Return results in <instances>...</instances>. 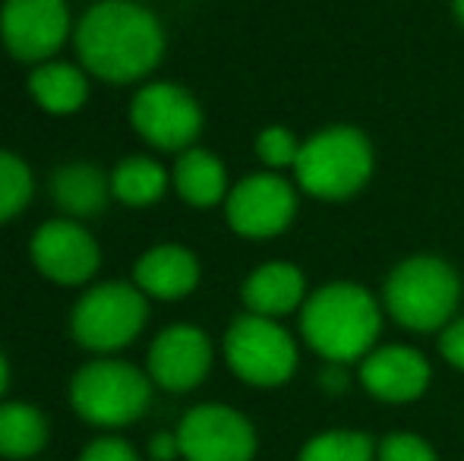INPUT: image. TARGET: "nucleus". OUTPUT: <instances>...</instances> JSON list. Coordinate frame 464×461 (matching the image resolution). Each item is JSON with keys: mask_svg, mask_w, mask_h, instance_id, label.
<instances>
[{"mask_svg": "<svg viewBox=\"0 0 464 461\" xmlns=\"http://www.w3.org/2000/svg\"><path fill=\"white\" fill-rule=\"evenodd\" d=\"M76 51L98 80L133 82L161 61L165 35L146 6L133 0H102L76 25Z\"/></svg>", "mask_w": 464, "mask_h": 461, "instance_id": "obj_1", "label": "nucleus"}, {"mask_svg": "<svg viewBox=\"0 0 464 461\" xmlns=\"http://www.w3.org/2000/svg\"><path fill=\"white\" fill-rule=\"evenodd\" d=\"M304 335L332 363L357 360L379 335V307L363 288L332 284L306 303Z\"/></svg>", "mask_w": 464, "mask_h": 461, "instance_id": "obj_2", "label": "nucleus"}, {"mask_svg": "<svg viewBox=\"0 0 464 461\" xmlns=\"http://www.w3.org/2000/svg\"><path fill=\"white\" fill-rule=\"evenodd\" d=\"M152 399L142 370L127 360H92L70 382V405L92 427H127L140 420Z\"/></svg>", "mask_w": 464, "mask_h": 461, "instance_id": "obj_3", "label": "nucleus"}, {"mask_svg": "<svg viewBox=\"0 0 464 461\" xmlns=\"http://www.w3.org/2000/svg\"><path fill=\"white\" fill-rule=\"evenodd\" d=\"M294 168L306 193L319 199H344L361 190L363 180L370 178L372 155L357 130L335 127L300 146Z\"/></svg>", "mask_w": 464, "mask_h": 461, "instance_id": "obj_4", "label": "nucleus"}, {"mask_svg": "<svg viewBox=\"0 0 464 461\" xmlns=\"http://www.w3.org/2000/svg\"><path fill=\"white\" fill-rule=\"evenodd\" d=\"M385 303L401 326L430 332L452 316L459 303V278L440 259H411L392 272Z\"/></svg>", "mask_w": 464, "mask_h": 461, "instance_id": "obj_5", "label": "nucleus"}, {"mask_svg": "<svg viewBox=\"0 0 464 461\" xmlns=\"http://www.w3.org/2000/svg\"><path fill=\"white\" fill-rule=\"evenodd\" d=\"M146 297L133 284L108 282L80 297L70 316L73 339L89 351H117L136 339L146 326Z\"/></svg>", "mask_w": 464, "mask_h": 461, "instance_id": "obj_6", "label": "nucleus"}, {"mask_svg": "<svg viewBox=\"0 0 464 461\" xmlns=\"http://www.w3.org/2000/svg\"><path fill=\"white\" fill-rule=\"evenodd\" d=\"M227 367L250 386H281L297 367V348L291 335L266 316H240L225 339Z\"/></svg>", "mask_w": 464, "mask_h": 461, "instance_id": "obj_7", "label": "nucleus"}, {"mask_svg": "<svg viewBox=\"0 0 464 461\" xmlns=\"http://www.w3.org/2000/svg\"><path fill=\"white\" fill-rule=\"evenodd\" d=\"M180 458L187 461H253L256 430L227 405H199L184 414L178 430Z\"/></svg>", "mask_w": 464, "mask_h": 461, "instance_id": "obj_8", "label": "nucleus"}, {"mask_svg": "<svg viewBox=\"0 0 464 461\" xmlns=\"http://www.w3.org/2000/svg\"><path fill=\"white\" fill-rule=\"evenodd\" d=\"M136 133L159 149H187L202 130V111L187 89L174 82H152L130 108Z\"/></svg>", "mask_w": 464, "mask_h": 461, "instance_id": "obj_9", "label": "nucleus"}, {"mask_svg": "<svg viewBox=\"0 0 464 461\" xmlns=\"http://www.w3.org/2000/svg\"><path fill=\"white\" fill-rule=\"evenodd\" d=\"M0 35L16 61H44L67 42L70 10L63 0H4Z\"/></svg>", "mask_w": 464, "mask_h": 461, "instance_id": "obj_10", "label": "nucleus"}, {"mask_svg": "<svg viewBox=\"0 0 464 461\" xmlns=\"http://www.w3.org/2000/svg\"><path fill=\"white\" fill-rule=\"evenodd\" d=\"M32 263L44 278L57 284H82L95 275L102 253L95 237L82 225L73 222H48L32 237Z\"/></svg>", "mask_w": 464, "mask_h": 461, "instance_id": "obj_11", "label": "nucleus"}, {"mask_svg": "<svg viewBox=\"0 0 464 461\" xmlns=\"http://www.w3.org/2000/svg\"><path fill=\"white\" fill-rule=\"evenodd\" d=\"M294 216V193L276 174H253L234 187L227 199V222L244 237H272Z\"/></svg>", "mask_w": 464, "mask_h": 461, "instance_id": "obj_12", "label": "nucleus"}, {"mask_svg": "<svg viewBox=\"0 0 464 461\" xmlns=\"http://www.w3.org/2000/svg\"><path fill=\"white\" fill-rule=\"evenodd\" d=\"M212 367V345L196 326H171L149 348V379L168 392H189Z\"/></svg>", "mask_w": 464, "mask_h": 461, "instance_id": "obj_13", "label": "nucleus"}, {"mask_svg": "<svg viewBox=\"0 0 464 461\" xmlns=\"http://www.w3.org/2000/svg\"><path fill=\"white\" fill-rule=\"evenodd\" d=\"M361 379L370 395L401 405V401H414L423 395L430 382V363L411 348H379L363 360Z\"/></svg>", "mask_w": 464, "mask_h": 461, "instance_id": "obj_14", "label": "nucleus"}, {"mask_svg": "<svg viewBox=\"0 0 464 461\" xmlns=\"http://www.w3.org/2000/svg\"><path fill=\"white\" fill-rule=\"evenodd\" d=\"M136 284L140 291L161 301H178L189 294L199 282V263L189 250L178 244H165L149 250L146 256L136 263Z\"/></svg>", "mask_w": 464, "mask_h": 461, "instance_id": "obj_15", "label": "nucleus"}, {"mask_svg": "<svg viewBox=\"0 0 464 461\" xmlns=\"http://www.w3.org/2000/svg\"><path fill=\"white\" fill-rule=\"evenodd\" d=\"M304 297V275L294 265L272 263L256 269L244 284V303L256 316H281L294 310Z\"/></svg>", "mask_w": 464, "mask_h": 461, "instance_id": "obj_16", "label": "nucleus"}, {"mask_svg": "<svg viewBox=\"0 0 464 461\" xmlns=\"http://www.w3.org/2000/svg\"><path fill=\"white\" fill-rule=\"evenodd\" d=\"M51 193H54V203L63 212L76 218H89L108 206L111 197V180L104 178L102 168L95 165H63L54 171L51 180Z\"/></svg>", "mask_w": 464, "mask_h": 461, "instance_id": "obj_17", "label": "nucleus"}, {"mask_svg": "<svg viewBox=\"0 0 464 461\" xmlns=\"http://www.w3.org/2000/svg\"><path fill=\"white\" fill-rule=\"evenodd\" d=\"M48 446V420L25 401L0 405V458L25 461Z\"/></svg>", "mask_w": 464, "mask_h": 461, "instance_id": "obj_18", "label": "nucleus"}, {"mask_svg": "<svg viewBox=\"0 0 464 461\" xmlns=\"http://www.w3.org/2000/svg\"><path fill=\"white\" fill-rule=\"evenodd\" d=\"M29 92L44 111L51 114H73L82 108L89 95V82L70 63H44L29 76Z\"/></svg>", "mask_w": 464, "mask_h": 461, "instance_id": "obj_19", "label": "nucleus"}, {"mask_svg": "<svg viewBox=\"0 0 464 461\" xmlns=\"http://www.w3.org/2000/svg\"><path fill=\"white\" fill-rule=\"evenodd\" d=\"M174 184L178 193L189 206H215L225 197V168L215 155L202 152V149H189L180 155L178 168H174Z\"/></svg>", "mask_w": 464, "mask_h": 461, "instance_id": "obj_20", "label": "nucleus"}, {"mask_svg": "<svg viewBox=\"0 0 464 461\" xmlns=\"http://www.w3.org/2000/svg\"><path fill=\"white\" fill-rule=\"evenodd\" d=\"M168 187V174L159 161L152 158H127L111 174V193L123 206H152L161 199Z\"/></svg>", "mask_w": 464, "mask_h": 461, "instance_id": "obj_21", "label": "nucleus"}, {"mask_svg": "<svg viewBox=\"0 0 464 461\" xmlns=\"http://www.w3.org/2000/svg\"><path fill=\"white\" fill-rule=\"evenodd\" d=\"M297 461H376V446L367 433L329 430L313 437L300 449Z\"/></svg>", "mask_w": 464, "mask_h": 461, "instance_id": "obj_22", "label": "nucleus"}, {"mask_svg": "<svg viewBox=\"0 0 464 461\" xmlns=\"http://www.w3.org/2000/svg\"><path fill=\"white\" fill-rule=\"evenodd\" d=\"M32 199V174L16 155L0 152V222L19 216Z\"/></svg>", "mask_w": 464, "mask_h": 461, "instance_id": "obj_23", "label": "nucleus"}, {"mask_svg": "<svg viewBox=\"0 0 464 461\" xmlns=\"http://www.w3.org/2000/svg\"><path fill=\"white\" fill-rule=\"evenodd\" d=\"M376 461H440L433 446L414 433H389L376 446Z\"/></svg>", "mask_w": 464, "mask_h": 461, "instance_id": "obj_24", "label": "nucleus"}, {"mask_svg": "<svg viewBox=\"0 0 464 461\" xmlns=\"http://www.w3.org/2000/svg\"><path fill=\"white\" fill-rule=\"evenodd\" d=\"M256 152L266 165L272 168H281V165H294L300 155V146L294 142V136L281 127H269L263 136L256 139Z\"/></svg>", "mask_w": 464, "mask_h": 461, "instance_id": "obj_25", "label": "nucleus"}, {"mask_svg": "<svg viewBox=\"0 0 464 461\" xmlns=\"http://www.w3.org/2000/svg\"><path fill=\"white\" fill-rule=\"evenodd\" d=\"M80 461H140V456H136V449L127 443V439L102 437L82 449Z\"/></svg>", "mask_w": 464, "mask_h": 461, "instance_id": "obj_26", "label": "nucleus"}, {"mask_svg": "<svg viewBox=\"0 0 464 461\" xmlns=\"http://www.w3.org/2000/svg\"><path fill=\"white\" fill-rule=\"evenodd\" d=\"M442 354H446V360L452 367L464 370V320L452 322L446 329V335H442Z\"/></svg>", "mask_w": 464, "mask_h": 461, "instance_id": "obj_27", "label": "nucleus"}, {"mask_svg": "<svg viewBox=\"0 0 464 461\" xmlns=\"http://www.w3.org/2000/svg\"><path fill=\"white\" fill-rule=\"evenodd\" d=\"M149 458L152 461H174L180 458V443H178V433H155L152 439H149Z\"/></svg>", "mask_w": 464, "mask_h": 461, "instance_id": "obj_28", "label": "nucleus"}, {"mask_svg": "<svg viewBox=\"0 0 464 461\" xmlns=\"http://www.w3.org/2000/svg\"><path fill=\"white\" fill-rule=\"evenodd\" d=\"M6 382H10V367H6V357L0 354V399L6 392Z\"/></svg>", "mask_w": 464, "mask_h": 461, "instance_id": "obj_29", "label": "nucleus"}, {"mask_svg": "<svg viewBox=\"0 0 464 461\" xmlns=\"http://www.w3.org/2000/svg\"><path fill=\"white\" fill-rule=\"evenodd\" d=\"M455 13H459V19L464 23V0H455Z\"/></svg>", "mask_w": 464, "mask_h": 461, "instance_id": "obj_30", "label": "nucleus"}]
</instances>
